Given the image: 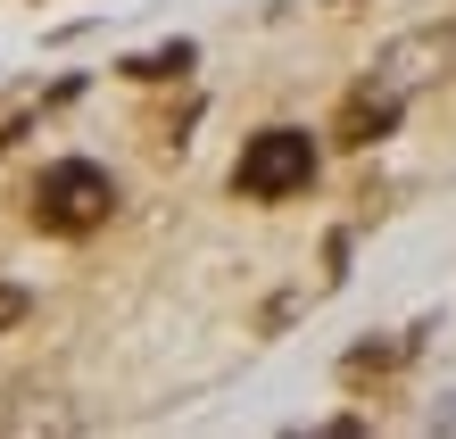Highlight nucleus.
Returning <instances> with one entry per match:
<instances>
[{"label":"nucleus","instance_id":"423d86ee","mask_svg":"<svg viewBox=\"0 0 456 439\" xmlns=\"http://www.w3.org/2000/svg\"><path fill=\"white\" fill-rule=\"evenodd\" d=\"M25 307H34V298H25L17 282H0V332H17V323H25Z\"/></svg>","mask_w":456,"mask_h":439},{"label":"nucleus","instance_id":"f03ea898","mask_svg":"<svg viewBox=\"0 0 456 439\" xmlns=\"http://www.w3.org/2000/svg\"><path fill=\"white\" fill-rule=\"evenodd\" d=\"M315 183V142L299 125H265V133H249L240 142V158H232V191L240 199H299V191Z\"/></svg>","mask_w":456,"mask_h":439},{"label":"nucleus","instance_id":"f257e3e1","mask_svg":"<svg viewBox=\"0 0 456 439\" xmlns=\"http://www.w3.org/2000/svg\"><path fill=\"white\" fill-rule=\"evenodd\" d=\"M25 215H34V232H50V240H84V232H100L117 215V175L92 167V158H59V167L34 175Z\"/></svg>","mask_w":456,"mask_h":439},{"label":"nucleus","instance_id":"20e7f679","mask_svg":"<svg viewBox=\"0 0 456 439\" xmlns=\"http://www.w3.org/2000/svg\"><path fill=\"white\" fill-rule=\"evenodd\" d=\"M398 108H407V100H398L390 84H373V75H365V84L340 100V117H332V142H340V150H373V142H382V133L398 125Z\"/></svg>","mask_w":456,"mask_h":439},{"label":"nucleus","instance_id":"7ed1b4c3","mask_svg":"<svg viewBox=\"0 0 456 439\" xmlns=\"http://www.w3.org/2000/svg\"><path fill=\"white\" fill-rule=\"evenodd\" d=\"M456 67V25H415V34H398L382 50V67H373V84H390L398 100H415L423 84H440Z\"/></svg>","mask_w":456,"mask_h":439},{"label":"nucleus","instance_id":"39448f33","mask_svg":"<svg viewBox=\"0 0 456 439\" xmlns=\"http://www.w3.org/2000/svg\"><path fill=\"white\" fill-rule=\"evenodd\" d=\"M200 50L191 42H167V50H142V59H125L117 75H133V84H175V75H191Z\"/></svg>","mask_w":456,"mask_h":439},{"label":"nucleus","instance_id":"0eeeda50","mask_svg":"<svg viewBox=\"0 0 456 439\" xmlns=\"http://www.w3.org/2000/svg\"><path fill=\"white\" fill-rule=\"evenodd\" d=\"M332 9H348V0H332Z\"/></svg>","mask_w":456,"mask_h":439}]
</instances>
